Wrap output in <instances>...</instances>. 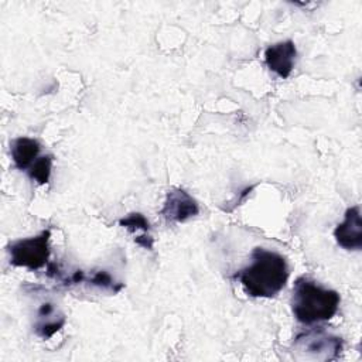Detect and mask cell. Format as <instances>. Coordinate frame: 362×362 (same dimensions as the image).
<instances>
[{
    "mask_svg": "<svg viewBox=\"0 0 362 362\" xmlns=\"http://www.w3.org/2000/svg\"><path fill=\"white\" fill-rule=\"evenodd\" d=\"M236 277L250 297H274L287 283L288 266L280 253L264 247H255L250 263Z\"/></svg>",
    "mask_w": 362,
    "mask_h": 362,
    "instance_id": "6da1fadb",
    "label": "cell"
},
{
    "mask_svg": "<svg viewBox=\"0 0 362 362\" xmlns=\"http://www.w3.org/2000/svg\"><path fill=\"white\" fill-rule=\"evenodd\" d=\"M341 297L335 290L325 288L310 277L296 280L291 296V311L301 324L311 325L331 320L339 307Z\"/></svg>",
    "mask_w": 362,
    "mask_h": 362,
    "instance_id": "7a4b0ae2",
    "label": "cell"
},
{
    "mask_svg": "<svg viewBox=\"0 0 362 362\" xmlns=\"http://www.w3.org/2000/svg\"><path fill=\"white\" fill-rule=\"evenodd\" d=\"M51 232L49 229L42 230L38 236L25 238L16 240L7 246L10 253V263L13 266L27 267L31 270H37L42 267L49 257L48 240Z\"/></svg>",
    "mask_w": 362,
    "mask_h": 362,
    "instance_id": "3957f363",
    "label": "cell"
},
{
    "mask_svg": "<svg viewBox=\"0 0 362 362\" xmlns=\"http://www.w3.org/2000/svg\"><path fill=\"white\" fill-rule=\"evenodd\" d=\"M294 346L317 359H335L342 351V339L324 329H311L294 339Z\"/></svg>",
    "mask_w": 362,
    "mask_h": 362,
    "instance_id": "277c9868",
    "label": "cell"
},
{
    "mask_svg": "<svg viewBox=\"0 0 362 362\" xmlns=\"http://www.w3.org/2000/svg\"><path fill=\"white\" fill-rule=\"evenodd\" d=\"M198 202L184 189L171 188L167 192L161 215L170 222H185L198 215Z\"/></svg>",
    "mask_w": 362,
    "mask_h": 362,
    "instance_id": "5b68a950",
    "label": "cell"
},
{
    "mask_svg": "<svg viewBox=\"0 0 362 362\" xmlns=\"http://www.w3.org/2000/svg\"><path fill=\"white\" fill-rule=\"evenodd\" d=\"M337 243L345 250H361L362 247V219L359 206L348 208L345 218L334 230Z\"/></svg>",
    "mask_w": 362,
    "mask_h": 362,
    "instance_id": "8992f818",
    "label": "cell"
},
{
    "mask_svg": "<svg viewBox=\"0 0 362 362\" xmlns=\"http://www.w3.org/2000/svg\"><path fill=\"white\" fill-rule=\"evenodd\" d=\"M297 49L291 40L276 42L266 48L264 62L280 78H288L296 64Z\"/></svg>",
    "mask_w": 362,
    "mask_h": 362,
    "instance_id": "52a82bcc",
    "label": "cell"
},
{
    "mask_svg": "<svg viewBox=\"0 0 362 362\" xmlns=\"http://www.w3.org/2000/svg\"><path fill=\"white\" fill-rule=\"evenodd\" d=\"M40 143L30 137H17L10 143V153L14 165L21 171H28V168L40 157Z\"/></svg>",
    "mask_w": 362,
    "mask_h": 362,
    "instance_id": "ba28073f",
    "label": "cell"
},
{
    "mask_svg": "<svg viewBox=\"0 0 362 362\" xmlns=\"http://www.w3.org/2000/svg\"><path fill=\"white\" fill-rule=\"evenodd\" d=\"M37 318L38 320L34 324V328L35 332L42 338H49L65 324L64 315H57V308L51 303H44L40 307Z\"/></svg>",
    "mask_w": 362,
    "mask_h": 362,
    "instance_id": "9c48e42d",
    "label": "cell"
},
{
    "mask_svg": "<svg viewBox=\"0 0 362 362\" xmlns=\"http://www.w3.org/2000/svg\"><path fill=\"white\" fill-rule=\"evenodd\" d=\"M52 168V156H41L35 160V163L28 168V175L31 180L37 181L38 184H45L49 180Z\"/></svg>",
    "mask_w": 362,
    "mask_h": 362,
    "instance_id": "30bf717a",
    "label": "cell"
},
{
    "mask_svg": "<svg viewBox=\"0 0 362 362\" xmlns=\"http://www.w3.org/2000/svg\"><path fill=\"white\" fill-rule=\"evenodd\" d=\"M89 283H92L93 286H98L103 290H110L113 293L119 291L123 286H116L115 284V280L113 277L106 272V270H99V272H95L89 279H88Z\"/></svg>",
    "mask_w": 362,
    "mask_h": 362,
    "instance_id": "8fae6325",
    "label": "cell"
},
{
    "mask_svg": "<svg viewBox=\"0 0 362 362\" xmlns=\"http://www.w3.org/2000/svg\"><path fill=\"white\" fill-rule=\"evenodd\" d=\"M122 226L127 228L129 230L132 232H136V230H143V232H147L150 225H148V221L146 219L144 215L139 214V212H133V214H129L126 218L120 219L119 222Z\"/></svg>",
    "mask_w": 362,
    "mask_h": 362,
    "instance_id": "7c38bea8",
    "label": "cell"
}]
</instances>
